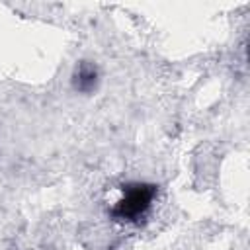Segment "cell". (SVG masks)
Here are the masks:
<instances>
[{
    "label": "cell",
    "instance_id": "1",
    "mask_svg": "<svg viewBox=\"0 0 250 250\" xmlns=\"http://www.w3.org/2000/svg\"><path fill=\"white\" fill-rule=\"evenodd\" d=\"M152 201V189L145 188V186H133L127 189L125 197L117 203L115 213L121 219H139L143 217Z\"/></svg>",
    "mask_w": 250,
    "mask_h": 250
}]
</instances>
